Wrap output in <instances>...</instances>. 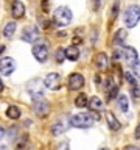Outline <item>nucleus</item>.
<instances>
[{"label":"nucleus","mask_w":140,"mask_h":150,"mask_svg":"<svg viewBox=\"0 0 140 150\" xmlns=\"http://www.w3.org/2000/svg\"><path fill=\"white\" fill-rule=\"evenodd\" d=\"M53 17H55L56 25H59V27H69L70 23H72L73 14H72V11H70L69 6H58V8L55 9V13H53Z\"/></svg>","instance_id":"1"},{"label":"nucleus","mask_w":140,"mask_h":150,"mask_svg":"<svg viewBox=\"0 0 140 150\" xmlns=\"http://www.w3.org/2000/svg\"><path fill=\"white\" fill-rule=\"evenodd\" d=\"M93 122H95V117L90 112H79V114L70 117V125L76 127V128H89L93 125Z\"/></svg>","instance_id":"2"},{"label":"nucleus","mask_w":140,"mask_h":150,"mask_svg":"<svg viewBox=\"0 0 140 150\" xmlns=\"http://www.w3.org/2000/svg\"><path fill=\"white\" fill-rule=\"evenodd\" d=\"M140 22V6L129 5L125 13V25L126 28H134Z\"/></svg>","instance_id":"3"},{"label":"nucleus","mask_w":140,"mask_h":150,"mask_svg":"<svg viewBox=\"0 0 140 150\" xmlns=\"http://www.w3.org/2000/svg\"><path fill=\"white\" fill-rule=\"evenodd\" d=\"M27 91H28V94L31 96L33 102H34V100H42V98H45V97H44V84L41 83V80H39V78L31 80V81L28 83Z\"/></svg>","instance_id":"4"},{"label":"nucleus","mask_w":140,"mask_h":150,"mask_svg":"<svg viewBox=\"0 0 140 150\" xmlns=\"http://www.w3.org/2000/svg\"><path fill=\"white\" fill-rule=\"evenodd\" d=\"M41 38V31L37 25H28L23 28L22 31V41L28 42V44H34V42Z\"/></svg>","instance_id":"5"},{"label":"nucleus","mask_w":140,"mask_h":150,"mask_svg":"<svg viewBox=\"0 0 140 150\" xmlns=\"http://www.w3.org/2000/svg\"><path fill=\"white\" fill-rule=\"evenodd\" d=\"M69 127H70V119L67 116H62L51 125V133H53V136H61L69 130Z\"/></svg>","instance_id":"6"},{"label":"nucleus","mask_w":140,"mask_h":150,"mask_svg":"<svg viewBox=\"0 0 140 150\" xmlns=\"http://www.w3.org/2000/svg\"><path fill=\"white\" fill-rule=\"evenodd\" d=\"M120 55H121V59H123L128 66H132L135 61L139 59L137 50H135L134 47H129V45H125L123 49L120 50Z\"/></svg>","instance_id":"7"},{"label":"nucleus","mask_w":140,"mask_h":150,"mask_svg":"<svg viewBox=\"0 0 140 150\" xmlns=\"http://www.w3.org/2000/svg\"><path fill=\"white\" fill-rule=\"evenodd\" d=\"M44 86L47 89H50V91H58L61 88V75L56 72H50L44 78Z\"/></svg>","instance_id":"8"},{"label":"nucleus","mask_w":140,"mask_h":150,"mask_svg":"<svg viewBox=\"0 0 140 150\" xmlns=\"http://www.w3.org/2000/svg\"><path fill=\"white\" fill-rule=\"evenodd\" d=\"M14 70H16V61L9 56H5V58H0V74L2 75H11Z\"/></svg>","instance_id":"9"},{"label":"nucleus","mask_w":140,"mask_h":150,"mask_svg":"<svg viewBox=\"0 0 140 150\" xmlns=\"http://www.w3.org/2000/svg\"><path fill=\"white\" fill-rule=\"evenodd\" d=\"M33 56L39 61V63H45L48 59V49L45 44H34L33 45Z\"/></svg>","instance_id":"10"},{"label":"nucleus","mask_w":140,"mask_h":150,"mask_svg":"<svg viewBox=\"0 0 140 150\" xmlns=\"http://www.w3.org/2000/svg\"><path fill=\"white\" fill-rule=\"evenodd\" d=\"M33 110L34 112L37 114V117H45L48 114L50 108H48V103H47L45 98H42V100H34L33 102Z\"/></svg>","instance_id":"11"},{"label":"nucleus","mask_w":140,"mask_h":150,"mask_svg":"<svg viewBox=\"0 0 140 150\" xmlns=\"http://www.w3.org/2000/svg\"><path fill=\"white\" fill-rule=\"evenodd\" d=\"M84 86V77L81 74L75 72L69 77V88L72 89V91H79Z\"/></svg>","instance_id":"12"},{"label":"nucleus","mask_w":140,"mask_h":150,"mask_svg":"<svg viewBox=\"0 0 140 150\" xmlns=\"http://www.w3.org/2000/svg\"><path fill=\"white\" fill-rule=\"evenodd\" d=\"M11 16L14 19H22L25 16V5L20 0H13L11 3Z\"/></svg>","instance_id":"13"},{"label":"nucleus","mask_w":140,"mask_h":150,"mask_svg":"<svg viewBox=\"0 0 140 150\" xmlns=\"http://www.w3.org/2000/svg\"><path fill=\"white\" fill-rule=\"evenodd\" d=\"M106 120H107V124H109V128H111V130L118 131V130L121 128V124L117 120V117L112 114V111H106Z\"/></svg>","instance_id":"14"},{"label":"nucleus","mask_w":140,"mask_h":150,"mask_svg":"<svg viewBox=\"0 0 140 150\" xmlns=\"http://www.w3.org/2000/svg\"><path fill=\"white\" fill-rule=\"evenodd\" d=\"M65 58L70 59V61H78V58H79V49L75 44L67 47V49H65Z\"/></svg>","instance_id":"15"},{"label":"nucleus","mask_w":140,"mask_h":150,"mask_svg":"<svg viewBox=\"0 0 140 150\" xmlns=\"http://www.w3.org/2000/svg\"><path fill=\"white\" fill-rule=\"evenodd\" d=\"M87 106L90 108L92 111H101L103 110V100L100 97H92L90 100H89V103H87Z\"/></svg>","instance_id":"16"},{"label":"nucleus","mask_w":140,"mask_h":150,"mask_svg":"<svg viewBox=\"0 0 140 150\" xmlns=\"http://www.w3.org/2000/svg\"><path fill=\"white\" fill-rule=\"evenodd\" d=\"M16 28H17V23L16 22H8L6 25H5L3 28V36L6 38V39H9V38H13V35L16 33Z\"/></svg>","instance_id":"17"},{"label":"nucleus","mask_w":140,"mask_h":150,"mask_svg":"<svg viewBox=\"0 0 140 150\" xmlns=\"http://www.w3.org/2000/svg\"><path fill=\"white\" fill-rule=\"evenodd\" d=\"M126 38H128V31H126L125 28H120L114 36V44H125Z\"/></svg>","instance_id":"18"},{"label":"nucleus","mask_w":140,"mask_h":150,"mask_svg":"<svg viewBox=\"0 0 140 150\" xmlns=\"http://www.w3.org/2000/svg\"><path fill=\"white\" fill-rule=\"evenodd\" d=\"M97 67L100 69V70H104L106 67H107V55L106 53H98L97 55Z\"/></svg>","instance_id":"19"},{"label":"nucleus","mask_w":140,"mask_h":150,"mask_svg":"<svg viewBox=\"0 0 140 150\" xmlns=\"http://www.w3.org/2000/svg\"><path fill=\"white\" fill-rule=\"evenodd\" d=\"M20 110H19L17 106H14V105H11V106H8V110H6V116L9 117V119H13V120H17L19 117H20Z\"/></svg>","instance_id":"20"},{"label":"nucleus","mask_w":140,"mask_h":150,"mask_svg":"<svg viewBox=\"0 0 140 150\" xmlns=\"http://www.w3.org/2000/svg\"><path fill=\"white\" fill-rule=\"evenodd\" d=\"M117 102H118V108L123 112H128V110H129V100H128V97L126 96H118V98H117Z\"/></svg>","instance_id":"21"},{"label":"nucleus","mask_w":140,"mask_h":150,"mask_svg":"<svg viewBox=\"0 0 140 150\" xmlns=\"http://www.w3.org/2000/svg\"><path fill=\"white\" fill-rule=\"evenodd\" d=\"M87 103H89V100H87V96H86V94H79V96L75 98V105H76L78 108L87 106Z\"/></svg>","instance_id":"22"},{"label":"nucleus","mask_w":140,"mask_h":150,"mask_svg":"<svg viewBox=\"0 0 140 150\" xmlns=\"http://www.w3.org/2000/svg\"><path fill=\"white\" fill-rule=\"evenodd\" d=\"M64 58H65V49L62 50V49H58L56 50V63H62L64 61Z\"/></svg>","instance_id":"23"},{"label":"nucleus","mask_w":140,"mask_h":150,"mask_svg":"<svg viewBox=\"0 0 140 150\" xmlns=\"http://www.w3.org/2000/svg\"><path fill=\"white\" fill-rule=\"evenodd\" d=\"M132 74L135 75V78H140V61L139 59L132 64Z\"/></svg>","instance_id":"24"},{"label":"nucleus","mask_w":140,"mask_h":150,"mask_svg":"<svg viewBox=\"0 0 140 150\" xmlns=\"http://www.w3.org/2000/svg\"><path fill=\"white\" fill-rule=\"evenodd\" d=\"M125 78L128 80V81H129L131 84H137V78H134L129 72H125Z\"/></svg>","instance_id":"25"},{"label":"nucleus","mask_w":140,"mask_h":150,"mask_svg":"<svg viewBox=\"0 0 140 150\" xmlns=\"http://www.w3.org/2000/svg\"><path fill=\"white\" fill-rule=\"evenodd\" d=\"M117 13H118V0H115V3H114V8H112V13H111V17H112V19H115Z\"/></svg>","instance_id":"26"},{"label":"nucleus","mask_w":140,"mask_h":150,"mask_svg":"<svg viewBox=\"0 0 140 150\" xmlns=\"http://www.w3.org/2000/svg\"><path fill=\"white\" fill-rule=\"evenodd\" d=\"M41 6H42V11H44V13H48V11H50L48 0H42V5H41Z\"/></svg>","instance_id":"27"},{"label":"nucleus","mask_w":140,"mask_h":150,"mask_svg":"<svg viewBox=\"0 0 140 150\" xmlns=\"http://www.w3.org/2000/svg\"><path fill=\"white\" fill-rule=\"evenodd\" d=\"M98 8H100V0H92V9L98 11Z\"/></svg>","instance_id":"28"},{"label":"nucleus","mask_w":140,"mask_h":150,"mask_svg":"<svg viewBox=\"0 0 140 150\" xmlns=\"http://www.w3.org/2000/svg\"><path fill=\"white\" fill-rule=\"evenodd\" d=\"M132 96H134L135 98H140V86H137V88L132 89Z\"/></svg>","instance_id":"29"},{"label":"nucleus","mask_w":140,"mask_h":150,"mask_svg":"<svg viewBox=\"0 0 140 150\" xmlns=\"http://www.w3.org/2000/svg\"><path fill=\"white\" fill-rule=\"evenodd\" d=\"M5 134H6V131H5V128H3L2 125H0V139H3Z\"/></svg>","instance_id":"30"},{"label":"nucleus","mask_w":140,"mask_h":150,"mask_svg":"<svg viewBox=\"0 0 140 150\" xmlns=\"http://www.w3.org/2000/svg\"><path fill=\"white\" fill-rule=\"evenodd\" d=\"M135 138H140V124L137 127V130H135Z\"/></svg>","instance_id":"31"},{"label":"nucleus","mask_w":140,"mask_h":150,"mask_svg":"<svg viewBox=\"0 0 140 150\" xmlns=\"http://www.w3.org/2000/svg\"><path fill=\"white\" fill-rule=\"evenodd\" d=\"M56 36H59V38H64V36H65V33H64V31H59Z\"/></svg>","instance_id":"32"},{"label":"nucleus","mask_w":140,"mask_h":150,"mask_svg":"<svg viewBox=\"0 0 140 150\" xmlns=\"http://www.w3.org/2000/svg\"><path fill=\"white\" fill-rule=\"evenodd\" d=\"M5 52V45H0V53H3Z\"/></svg>","instance_id":"33"},{"label":"nucleus","mask_w":140,"mask_h":150,"mask_svg":"<svg viewBox=\"0 0 140 150\" xmlns=\"http://www.w3.org/2000/svg\"><path fill=\"white\" fill-rule=\"evenodd\" d=\"M3 89V83H2V80H0V91Z\"/></svg>","instance_id":"34"}]
</instances>
